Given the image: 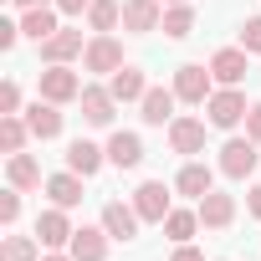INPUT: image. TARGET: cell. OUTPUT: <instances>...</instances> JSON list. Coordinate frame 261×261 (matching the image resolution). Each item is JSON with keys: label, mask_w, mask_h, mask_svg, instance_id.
Returning <instances> with one entry per match:
<instances>
[{"label": "cell", "mask_w": 261, "mask_h": 261, "mask_svg": "<svg viewBox=\"0 0 261 261\" xmlns=\"http://www.w3.org/2000/svg\"><path fill=\"white\" fill-rule=\"evenodd\" d=\"M0 220H6V225H16V220H21V190H16V185L0 195Z\"/></svg>", "instance_id": "cell-30"}, {"label": "cell", "mask_w": 261, "mask_h": 261, "mask_svg": "<svg viewBox=\"0 0 261 261\" xmlns=\"http://www.w3.org/2000/svg\"><path fill=\"white\" fill-rule=\"evenodd\" d=\"M6 179H11V185L26 195V190H36V185H41V164H36L26 149H21V154H11V164H6Z\"/></svg>", "instance_id": "cell-24"}, {"label": "cell", "mask_w": 261, "mask_h": 261, "mask_svg": "<svg viewBox=\"0 0 261 261\" xmlns=\"http://www.w3.org/2000/svg\"><path fill=\"white\" fill-rule=\"evenodd\" d=\"M246 139L261 144V102H251V113H246Z\"/></svg>", "instance_id": "cell-33"}, {"label": "cell", "mask_w": 261, "mask_h": 261, "mask_svg": "<svg viewBox=\"0 0 261 261\" xmlns=\"http://www.w3.org/2000/svg\"><path fill=\"white\" fill-rule=\"evenodd\" d=\"M87 6H92V0H57L62 16H87Z\"/></svg>", "instance_id": "cell-35"}, {"label": "cell", "mask_w": 261, "mask_h": 261, "mask_svg": "<svg viewBox=\"0 0 261 261\" xmlns=\"http://www.w3.org/2000/svg\"><path fill=\"white\" fill-rule=\"evenodd\" d=\"M108 241H113V236H108L102 220H97V225H77V236H72L67 251H72L77 261H108Z\"/></svg>", "instance_id": "cell-15"}, {"label": "cell", "mask_w": 261, "mask_h": 261, "mask_svg": "<svg viewBox=\"0 0 261 261\" xmlns=\"http://www.w3.org/2000/svg\"><path fill=\"white\" fill-rule=\"evenodd\" d=\"M241 46H246V51H261V16H251V21L241 26Z\"/></svg>", "instance_id": "cell-31"}, {"label": "cell", "mask_w": 261, "mask_h": 261, "mask_svg": "<svg viewBox=\"0 0 261 261\" xmlns=\"http://www.w3.org/2000/svg\"><path fill=\"white\" fill-rule=\"evenodd\" d=\"M205 113H210V128H236V123H246V92L241 87H215L210 92V102H205Z\"/></svg>", "instance_id": "cell-3"}, {"label": "cell", "mask_w": 261, "mask_h": 261, "mask_svg": "<svg viewBox=\"0 0 261 261\" xmlns=\"http://www.w3.org/2000/svg\"><path fill=\"white\" fill-rule=\"evenodd\" d=\"M174 102H179L174 87H149L144 102H139V118H144L149 128H164V123H174Z\"/></svg>", "instance_id": "cell-12"}, {"label": "cell", "mask_w": 261, "mask_h": 261, "mask_svg": "<svg viewBox=\"0 0 261 261\" xmlns=\"http://www.w3.org/2000/svg\"><path fill=\"white\" fill-rule=\"evenodd\" d=\"M169 261H205V256H200V251L185 241V246H174V256H169Z\"/></svg>", "instance_id": "cell-36"}, {"label": "cell", "mask_w": 261, "mask_h": 261, "mask_svg": "<svg viewBox=\"0 0 261 261\" xmlns=\"http://www.w3.org/2000/svg\"><path fill=\"white\" fill-rule=\"evenodd\" d=\"M134 210H139V220L164 225V215L174 210V205H169V185H164V179H144V185L134 190Z\"/></svg>", "instance_id": "cell-6"}, {"label": "cell", "mask_w": 261, "mask_h": 261, "mask_svg": "<svg viewBox=\"0 0 261 261\" xmlns=\"http://www.w3.org/2000/svg\"><path fill=\"white\" fill-rule=\"evenodd\" d=\"M164 26V0H123V31L149 36Z\"/></svg>", "instance_id": "cell-7"}, {"label": "cell", "mask_w": 261, "mask_h": 261, "mask_svg": "<svg viewBox=\"0 0 261 261\" xmlns=\"http://www.w3.org/2000/svg\"><path fill=\"white\" fill-rule=\"evenodd\" d=\"M195 210H200V225H205V230H225V225L236 220V195L210 190L205 200H195Z\"/></svg>", "instance_id": "cell-14"}, {"label": "cell", "mask_w": 261, "mask_h": 261, "mask_svg": "<svg viewBox=\"0 0 261 261\" xmlns=\"http://www.w3.org/2000/svg\"><path fill=\"white\" fill-rule=\"evenodd\" d=\"M26 123H31V139H57L62 134V102H46V97H36L31 108H26Z\"/></svg>", "instance_id": "cell-16"}, {"label": "cell", "mask_w": 261, "mask_h": 261, "mask_svg": "<svg viewBox=\"0 0 261 261\" xmlns=\"http://www.w3.org/2000/svg\"><path fill=\"white\" fill-rule=\"evenodd\" d=\"M82 51H87V41H82L77 26H62L51 41H41V62H46V67H67V62L82 57Z\"/></svg>", "instance_id": "cell-10"}, {"label": "cell", "mask_w": 261, "mask_h": 261, "mask_svg": "<svg viewBox=\"0 0 261 261\" xmlns=\"http://www.w3.org/2000/svg\"><path fill=\"white\" fill-rule=\"evenodd\" d=\"M36 236H6V246H0V261H41L36 256Z\"/></svg>", "instance_id": "cell-29"}, {"label": "cell", "mask_w": 261, "mask_h": 261, "mask_svg": "<svg viewBox=\"0 0 261 261\" xmlns=\"http://www.w3.org/2000/svg\"><path fill=\"white\" fill-rule=\"evenodd\" d=\"M77 102H82V118H87L92 128H108V123H113L118 97H113L108 87H82V97H77Z\"/></svg>", "instance_id": "cell-20"}, {"label": "cell", "mask_w": 261, "mask_h": 261, "mask_svg": "<svg viewBox=\"0 0 261 261\" xmlns=\"http://www.w3.org/2000/svg\"><path fill=\"white\" fill-rule=\"evenodd\" d=\"M169 149L185 154V159L205 154V123H200V118H174V123H169Z\"/></svg>", "instance_id": "cell-13"}, {"label": "cell", "mask_w": 261, "mask_h": 261, "mask_svg": "<svg viewBox=\"0 0 261 261\" xmlns=\"http://www.w3.org/2000/svg\"><path fill=\"white\" fill-rule=\"evenodd\" d=\"M246 215L261 220V185H251V195H246Z\"/></svg>", "instance_id": "cell-37"}, {"label": "cell", "mask_w": 261, "mask_h": 261, "mask_svg": "<svg viewBox=\"0 0 261 261\" xmlns=\"http://www.w3.org/2000/svg\"><path fill=\"white\" fill-rule=\"evenodd\" d=\"M21 41V26H11V21H0V51H11Z\"/></svg>", "instance_id": "cell-34"}, {"label": "cell", "mask_w": 261, "mask_h": 261, "mask_svg": "<svg viewBox=\"0 0 261 261\" xmlns=\"http://www.w3.org/2000/svg\"><path fill=\"white\" fill-rule=\"evenodd\" d=\"M169 41H185L190 31H195V6L185 0V6H164V26H159Z\"/></svg>", "instance_id": "cell-25"}, {"label": "cell", "mask_w": 261, "mask_h": 261, "mask_svg": "<svg viewBox=\"0 0 261 261\" xmlns=\"http://www.w3.org/2000/svg\"><path fill=\"white\" fill-rule=\"evenodd\" d=\"M36 97H46V102H77L82 97V77L72 72V62L67 67H46L36 77Z\"/></svg>", "instance_id": "cell-2"}, {"label": "cell", "mask_w": 261, "mask_h": 261, "mask_svg": "<svg viewBox=\"0 0 261 261\" xmlns=\"http://www.w3.org/2000/svg\"><path fill=\"white\" fill-rule=\"evenodd\" d=\"M195 230H200V210H169V215H164V236H169L174 246H185Z\"/></svg>", "instance_id": "cell-27"}, {"label": "cell", "mask_w": 261, "mask_h": 261, "mask_svg": "<svg viewBox=\"0 0 261 261\" xmlns=\"http://www.w3.org/2000/svg\"><path fill=\"white\" fill-rule=\"evenodd\" d=\"M41 261H77L72 251H51V256H41Z\"/></svg>", "instance_id": "cell-38"}, {"label": "cell", "mask_w": 261, "mask_h": 261, "mask_svg": "<svg viewBox=\"0 0 261 261\" xmlns=\"http://www.w3.org/2000/svg\"><path fill=\"white\" fill-rule=\"evenodd\" d=\"M108 164H118V169H139V164H144V139L118 128V134L108 139Z\"/></svg>", "instance_id": "cell-21"}, {"label": "cell", "mask_w": 261, "mask_h": 261, "mask_svg": "<svg viewBox=\"0 0 261 261\" xmlns=\"http://www.w3.org/2000/svg\"><path fill=\"white\" fill-rule=\"evenodd\" d=\"M26 139H31V123H26V118H16V113L0 118V149H6V154H21Z\"/></svg>", "instance_id": "cell-26"}, {"label": "cell", "mask_w": 261, "mask_h": 261, "mask_svg": "<svg viewBox=\"0 0 261 261\" xmlns=\"http://www.w3.org/2000/svg\"><path fill=\"white\" fill-rule=\"evenodd\" d=\"M139 225H144V220H139L134 200H128V205H123V200H108V205H102V230H108L113 241H139Z\"/></svg>", "instance_id": "cell-9"}, {"label": "cell", "mask_w": 261, "mask_h": 261, "mask_svg": "<svg viewBox=\"0 0 261 261\" xmlns=\"http://www.w3.org/2000/svg\"><path fill=\"white\" fill-rule=\"evenodd\" d=\"M72 236H77V225L67 220V210H62V205H51V210H41V215H36V241H41V246L62 251V246H72Z\"/></svg>", "instance_id": "cell-8"}, {"label": "cell", "mask_w": 261, "mask_h": 261, "mask_svg": "<svg viewBox=\"0 0 261 261\" xmlns=\"http://www.w3.org/2000/svg\"><path fill=\"white\" fill-rule=\"evenodd\" d=\"M118 21H123L118 0H92V6H87V31H113Z\"/></svg>", "instance_id": "cell-28"}, {"label": "cell", "mask_w": 261, "mask_h": 261, "mask_svg": "<svg viewBox=\"0 0 261 261\" xmlns=\"http://www.w3.org/2000/svg\"><path fill=\"white\" fill-rule=\"evenodd\" d=\"M57 16H62L57 6H31V11L21 16V36H31L36 46H41V41H51V36L62 31V26H57Z\"/></svg>", "instance_id": "cell-19"}, {"label": "cell", "mask_w": 261, "mask_h": 261, "mask_svg": "<svg viewBox=\"0 0 261 261\" xmlns=\"http://www.w3.org/2000/svg\"><path fill=\"white\" fill-rule=\"evenodd\" d=\"M6 113H21V87H16V82L0 87V118H6Z\"/></svg>", "instance_id": "cell-32"}, {"label": "cell", "mask_w": 261, "mask_h": 261, "mask_svg": "<svg viewBox=\"0 0 261 261\" xmlns=\"http://www.w3.org/2000/svg\"><path fill=\"white\" fill-rule=\"evenodd\" d=\"M256 149H261L256 139H230V144L220 149V174H225V179H251L256 164H261Z\"/></svg>", "instance_id": "cell-5"}, {"label": "cell", "mask_w": 261, "mask_h": 261, "mask_svg": "<svg viewBox=\"0 0 261 261\" xmlns=\"http://www.w3.org/2000/svg\"><path fill=\"white\" fill-rule=\"evenodd\" d=\"M108 92H113L118 102H144V92H149V77H144L139 67H118V72L108 77Z\"/></svg>", "instance_id": "cell-22"}, {"label": "cell", "mask_w": 261, "mask_h": 261, "mask_svg": "<svg viewBox=\"0 0 261 261\" xmlns=\"http://www.w3.org/2000/svg\"><path fill=\"white\" fill-rule=\"evenodd\" d=\"M46 195H51V205H62V210L82 205V174H72V169L51 174V179H46Z\"/></svg>", "instance_id": "cell-23"}, {"label": "cell", "mask_w": 261, "mask_h": 261, "mask_svg": "<svg viewBox=\"0 0 261 261\" xmlns=\"http://www.w3.org/2000/svg\"><path fill=\"white\" fill-rule=\"evenodd\" d=\"M164 6H185V0H164Z\"/></svg>", "instance_id": "cell-40"}, {"label": "cell", "mask_w": 261, "mask_h": 261, "mask_svg": "<svg viewBox=\"0 0 261 261\" xmlns=\"http://www.w3.org/2000/svg\"><path fill=\"white\" fill-rule=\"evenodd\" d=\"M174 190H179V195H190V200H205V195L215 190V169H210V164H200V159H190V164L174 174Z\"/></svg>", "instance_id": "cell-18"}, {"label": "cell", "mask_w": 261, "mask_h": 261, "mask_svg": "<svg viewBox=\"0 0 261 261\" xmlns=\"http://www.w3.org/2000/svg\"><path fill=\"white\" fill-rule=\"evenodd\" d=\"M102 164H108V149H97V144H87V139H72V144H67V169H72V174L92 179Z\"/></svg>", "instance_id": "cell-17"}, {"label": "cell", "mask_w": 261, "mask_h": 261, "mask_svg": "<svg viewBox=\"0 0 261 261\" xmlns=\"http://www.w3.org/2000/svg\"><path fill=\"white\" fill-rule=\"evenodd\" d=\"M82 67L97 72V77H102V72L113 77L118 67H128V62H123V41H118L113 31H92V41H87V51H82Z\"/></svg>", "instance_id": "cell-1"}, {"label": "cell", "mask_w": 261, "mask_h": 261, "mask_svg": "<svg viewBox=\"0 0 261 261\" xmlns=\"http://www.w3.org/2000/svg\"><path fill=\"white\" fill-rule=\"evenodd\" d=\"M21 11H31V6H57V0H16Z\"/></svg>", "instance_id": "cell-39"}, {"label": "cell", "mask_w": 261, "mask_h": 261, "mask_svg": "<svg viewBox=\"0 0 261 261\" xmlns=\"http://www.w3.org/2000/svg\"><path fill=\"white\" fill-rule=\"evenodd\" d=\"M174 92H179V102H195V108H205V102H210V92H215V77H210V67H200V62H185V67L174 72Z\"/></svg>", "instance_id": "cell-4"}, {"label": "cell", "mask_w": 261, "mask_h": 261, "mask_svg": "<svg viewBox=\"0 0 261 261\" xmlns=\"http://www.w3.org/2000/svg\"><path fill=\"white\" fill-rule=\"evenodd\" d=\"M246 46H220L215 57H210V77L220 82V87H241L246 82Z\"/></svg>", "instance_id": "cell-11"}]
</instances>
